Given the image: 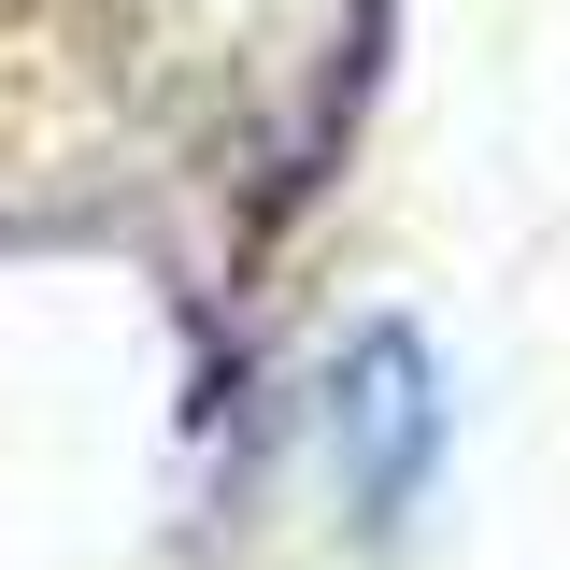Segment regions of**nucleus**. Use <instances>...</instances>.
<instances>
[{
  "label": "nucleus",
  "instance_id": "nucleus-1",
  "mask_svg": "<svg viewBox=\"0 0 570 570\" xmlns=\"http://www.w3.org/2000/svg\"><path fill=\"white\" fill-rule=\"evenodd\" d=\"M328 471H343V513L385 542V528H414L428 485H442V456H456V400H442V356H428V328H400V314H371V328H343L328 343Z\"/></svg>",
  "mask_w": 570,
  "mask_h": 570
}]
</instances>
